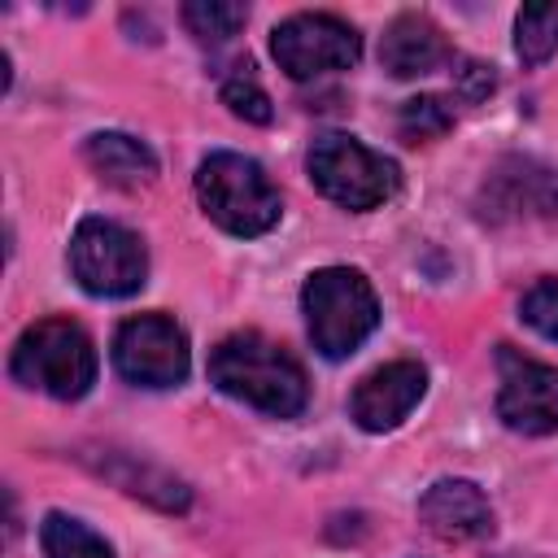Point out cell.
I'll use <instances>...</instances> for the list:
<instances>
[{"instance_id":"1","label":"cell","mask_w":558,"mask_h":558,"mask_svg":"<svg viewBox=\"0 0 558 558\" xmlns=\"http://www.w3.org/2000/svg\"><path fill=\"white\" fill-rule=\"evenodd\" d=\"M209 384L270 418H296L310 397L301 362L262 331H235L218 340L209 349Z\"/></svg>"},{"instance_id":"2","label":"cell","mask_w":558,"mask_h":558,"mask_svg":"<svg viewBox=\"0 0 558 558\" xmlns=\"http://www.w3.org/2000/svg\"><path fill=\"white\" fill-rule=\"evenodd\" d=\"M301 310L310 340L323 357H349L379 323L375 288L353 266H323L301 288Z\"/></svg>"},{"instance_id":"3","label":"cell","mask_w":558,"mask_h":558,"mask_svg":"<svg viewBox=\"0 0 558 558\" xmlns=\"http://www.w3.org/2000/svg\"><path fill=\"white\" fill-rule=\"evenodd\" d=\"M9 371L17 384L35 392H48L57 401H78L96 384V349L78 323L39 318L17 336Z\"/></svg>"},{"instance_id":"4","label":"cell","mask_w":558,"mask_h":558,"mask_svg":"<svg viewBox=\"0 0 558 558\" xmlns=\"http://www.w3.org/2000/svg\"><path fill=\"white\" fill-rule=\"evenodd\" d=\"M196 201L227 235H262L279 222V187L244 153H209L196 166Z\"/></svg>"},{"instance_id":"5","label":"cell","mask_w":558,"mask_h":558,"mask_svg":"<svg viewBox=\"0 0 558 558\" xmlns=\"http://www.w3.org/2000/svg\"><path fill=\"white\" fill-rule=\"evenodd\" d=\"M305 166H310V183H314L327 201H336V205H344V209H375V205H384V201L397 192V183H401L397 161H388L384 153L366 148V144L353 140V135H340V131L318 135V140L310 144Z\"/></svg>"},{"instance_id":"6","label":"cell","mask_w":558,"mask_h":558,"mask_svg":"<svg viewBox=\"0 0 558 558\" xmlns=\"http://www.w3.org/2000/svg\"><path fill=\"white\" fill-rule=\"evenodd\" d=\"M70 270L92 296H131L148 279V253L131 227L92 214L70 235Z\"/></svg>"},{"instance_id":"7","label":"cell","mask_w":558,"mask_h":558,"mask_svg":"<svg viewBox=\"0 0 558 558\" xmlns=\"http://www.w3.org/2000/svg\"><path fill=\"white\" fill-rule=\"evenodd\" d=\"M270 52L288 78H318L349 70L362 57L357 31L336 13H292L270 31Z\"/></svg>"},{"instance_id":"8","label":"cell","mask_w":558,"mask_h":558,"mask_svg":"<svg viewBox=\"0 0 558 558\" xmlns=\"http://www.w3.org/2000/svg\"><path fill=\"white\" fill-rule=\"evenodd\" d=\"M113 366L135 388H174L187 379V336L166 314H135L113 336Z\"/></svg>"},{"instance_id":"9","label":"cell","mask_w":558,"mask_h":558,"mask_svg":"<svg viewBox=\"0 0 558 558\" xmlns=\"http://www.w3.org/2000/svg\"><path fill=\"white\" fill-rule=\"evenodd\" d=\"M501 388H497V418L519 436H549L558 432V366L523 357L514 349H497Z\"/></svg>"},{"instance_id":"10","label":"cell","mask_w":558,"mask_h":558,"mask_svg":"<svg viewBox=\"0 0 558 558\" xmlns=\"http://www.w3.org/2000/svg\"><path fill=\"white\" fill-rule=\"evenodd\" d=\"M427 392V371L410 357L388 362L379 371H371L353 397H349V414L362 432H392Z\"/></svg>"},{"instance_id":"11","label":"cell","mask_w":558,"mask_h":558,"mask_svg":"<svg viewBox=\"0 0 558 558\" xmlns=\"http://www.w3.org/2000/svg\"><path fill=\"white\" fill-rule=\"evenodd\" d=\"M418 523L440 541H484L493 536V506L471 480H436L418 497Z\"/></svg>"},{"instance_id":"12","label":"cell","mask_w":558,"mask_h":558,"mask_svg":"<svg viewBox=\"0 0 558 558\" xmlns=\"http://www.w3.org/2000/svg\"><path fill=\"white\" fill-rule=\"evenodd\" d=\"M379 61L392 78H418V74H432V70L449 65L453 48L427 13H401V17L388 22V31L379 39Z\"/></svg>"},{"instance_id":"13","label":"cell","mask_w":558,"mask_h":558,"mask_svg":"<svg viewBox=\"0 0 558 558\" xmlns=\"http://www.w3.org/2000/svg\"><path fill=\"white\" fill-rule=\"evenodd\" d=\"M493 218L501 214H558V174L536 161H506L493 179Z\"/></svg>"},{"instance_id":"14","label":"cell","mask_w":558,"mask_h":558,"mask_svg":"<svg viewBox=\"0 0 558 558\" xmlns=\"http://www.w3.org/2000/svg\"><path fill=\"white\" fill-rule=\"evenodd\" d=\"M92 170L100 179H109L113 187H148L157 179V157L144 140L122 135V131H96L83 144Z\"/></svg>"},{"instance_id":"15","label":"cell","mask_w":558,"mask_h":558,"mask_svg":"<svg viewBox=\"0 0 558 558\" xmlns=\"http://www.w3.org/2000/svg\"><path fill=\"white\" fill-rule=\"evenodd\" d=\"M39 545H44V558H113V549L105 545L100 532H92L83 519H70L61 510H52L44 519Z\"/></svg>"},{"instance_id":"16","label":"cell","mask_w":558,"mask_h":558,"mask_svg":"<svg viewBox=\"0 0 558 558\" xmlns=\"http://www.w3.org/2000/svg\"><path fill=\"white\" fill-rule=\"evenodd\" d=\"M514 52L523 65H545L558 52V4H527L514 17Z\"/></svg>"},{"instance_id":"17","label":"cell","mask_w":558,"mask_h":558,"mask_svg":"<svg viewBox=\"0 0 558 558\" xmlns=\"http://www.w3.org/2000/svg\"><path fill=\"white\" fill-rule=\"evenodd\" d=\"M183 22L201 44H227L248 22V9L227 4V0H192V4H183Z\"/></svg>"},{"instance_id":"18","label":"cell","mask_w":558,"mask_h":558,"mask_svg":"<svg viewBox=\"0 0 558 558\" xmlns=\"http://www.w3.org/2000/svg\"><path fill=\"white\" fill-rule=\"evenodd\" d=\"M453 126V105L445 96H414L401 105L397 113V131L405 144H423V140H440Z\"/></svg>"},{"instance_id":"19","label":"cell","mask_w":558,"mask_h":558,"mask_svg":"<svg viewBox=\"0 0 558 558\" xmlns=\"http://www.w3.org/2000/svg\"><path fill=\"white\" fill-rule=\"evenodd\" d=\"M222 105L235 113V118H244V122H270V96L262 92V83L253 78V65L244 61V65H235V74H227L222 78Z\"/></svg>"},{"instance_id":"20","label":"cell","mask_w":558,"mask_h":558,"mask_svg":"<svg viewBox=\"0 0 558 558\" xmlns=\"http://www.w3.org/2000/svg\"><path fill=\"white\" fill-rule=\"evenodd\" d=\"M519 318L545 336V340H558V279H536L523 301H519Z\"/></svg>"},{"instance_id":"21","label":"cell","mask_w":558,"mask_h":558,"mask_svg":"<svg viewBox=\"0 0 558 558\" xmlns=\"http://www.w3.org/2000/svg\"><path fill=\"white\" fill-rule=\"evenodd\" d=\"M458 65H462V70H458V87H462L466 100H484V96L497 87L493 65H484V61H458Z\"/></svg>"}]
</instances>
